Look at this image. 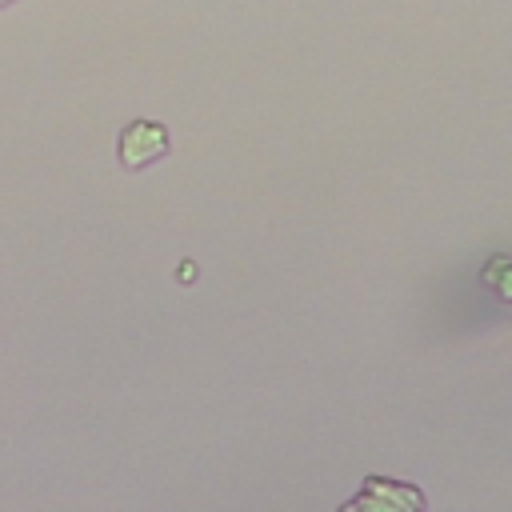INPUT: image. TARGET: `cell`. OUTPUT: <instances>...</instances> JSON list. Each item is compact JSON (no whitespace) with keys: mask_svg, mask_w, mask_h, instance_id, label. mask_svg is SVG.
<instances>
[{"mask_svg":"<svg viewBox=\"0 0 512 512\" xmlns=\"http://www.w3.org/2000/svg\"><path fill=\"white\" fill-rule=\"evenodd\" d=\"M164 148H168V140H164V132H160L156 124H132V128L124 132V140H120V156H124V164H132V168L148 164V160L160 156Z\"/></svg>","mask_w":512,"mask_h":512,"instance_id":"cell-1","label":"cell"},{"mask_svg":"<svg viewBox=\"0 0 512 512\" xmlns=\"http://www.w3.org/2000/svg\"><path fill=\"white\" fill-rule=\"evenodd\" d=\"M356 504H368V508H372V504H384V508H400V504H408V508H424V496H420L416 488H396V484L372 476L368 488H364V496H360Z\"/></svg>","mask_w":512,"mask_h":512,"instance_id":"cell-2","label":"cell"}]
</instances>
